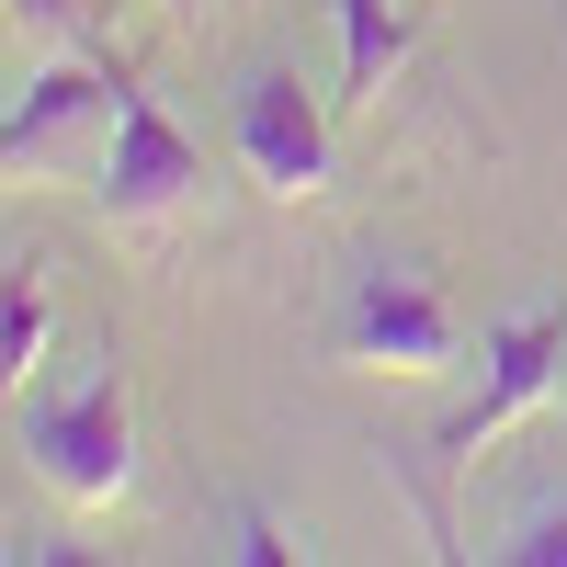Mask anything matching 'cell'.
<instances>
[{
    "label": "cell",
    "instance_id": "277c9868",
    "mask_svg": "<svg viewBox=\"0 0 567 567\" xmlns=\"http://www.w3.org/2000/svg\"><path fill=\"white\" fill-rule=\"evenodd\" d=\"M477 363H488V374H477V398L443 409V432H432V454H443V465H465L477 443H499L511 420H534V409L567 386V318H556V307L499 318L488 341H477Z\"/></svg>",
    "mask_w": 567,
    "mask_h": 567
},
{
    "label": "cell",
    "instance_id": "7c38bea8",
    "mask_svg": "<svg viewBox=\"0 0 567 567\" xmlns=\"http://www.w3.org/2000/svg\"><path fill=\"white\" fill-rule=\"evenodd\" d=\"M159 12H171L182 34H205V12H216V0H159Z\"/></svg>",
    "mask_w": 567,
    "mask_h": 567
},
{
    "label": "cell",
    "instance_id": "3957f363",
    "mask_svg": "<svg viewBox=\"0 0 567 567\" xmlns=\"http://www.w3.org/2000/svg\"><path fill=\"white\" fill-rule=\"evenodd\" d=\"M341 363H363V374H443V363H465V318L443 307L432 272L363 261L352 296H341Z\"/></svg>",
    "mask_w": 567,
    "mask_h": 567
},
{
    "label": "cell",
    "instance_id": "52a82bcc",
    "mask_svg": "<svg viewBox=\"0 0 567 567\" xmlns=\"http://www.w3.org/2000/svg\"><path fill=\"white\" fill-rule=\"evenodd\" d=\"M329 23H341V103H386L398 69L420 58V23L398 0H329Z\"/></svg>",
    "mask_w": 567,
    "mask_h": 567
},
{
    "label": "cell",
    "instance_id": "8992f818",
    "mask_svg": "<svg viewBox=\"0 0 567 567\" xmlns=\"http://www.w3.org/2000/svg\"><path fill=\"white\" fill-rule=\"evenodd\" d=\"M239 159L272 205H318L329 194V114L296 69H250L239 80Z\"/></svg>",
    "mask_w": 567,
    "mask_h": 567
},
{
    "label": "cell",
    "instance_id": "5b68a950",
    "mask_svg": "<svg viewBox=\"0 0 567 567\" xmlns=\"http://www.w3.org/2000/svg\"><path fill=\"white\" fill-rule=\"evenodd\" d=\"M114 103H125V69H91V58H58L12 91L0 114V171L12 182H58L80 159V136H114Z\"/></svg>",
    "mask_w": 567,
    "mask_h": 567
},
{
    "label": "cell",
    "instance_id": "ba28073f",
    "mask_svg": "<svg viewBox=\"0 0 567 567\" xmlns=\"http://www.w3.org/2000/svg\"><path fill=\"white\" fill-rule=\"evenodd\" d=\"M45 341H58V296H45V261H23L12 296H0V374H12V398L45 374Z\"/></svg>",
    "mask_w": 567,
    "mask_h": 567
},
{
    "label": "cell",
    "instance_id": "7a4b0ae2",
    "mask_svg": "<svg viewBox=\"0 0 567 567\" xmlns=\"http://www.w3.org/2000/svg\"><path fill=\"white\" fill-rule=\"evenodd\" d=\"M91 205H103L114 239H159V227H182V216L205 205V148L171 125L159 91H136V80H125L114 136H103V171H91Z\"/></svg>",
    "mask_w": 567,
    "mask_h": 567
},
{
    "label": "cell",
    "instance_id": "30bf717a",
    "mask_svg": "<svg viewBox=\"0 0 567 567\" xmlns=\"http://www.w3.org/2000/svg\"><path fill=\"white\" fill-rule=\"evenodd\" d=\"M12 34H34V45L80 34V0H12Z\"/></svg>",
    "mask_w": 567,
    "mask_h": 567
},
{
    "label": "cell",
    "instance_id": "6da1fadb",
    "mask_svg": "<svg viewBox=\"0 0 567 567\" xmlns=\"http://www.w3.org/2000/svg\"><path fill=\"white\" fill-rule=\"evenodd\" d=\"M23 409V454L34 477L58 488L69 511H103L136 488V398H125V363H91L69 398H12Z\"/></svg>",
    "mask_w": 567,
    "mask_h": 567
},
{
    "label": "cell",
    "instance_id": "8fae6325",
    "mask_svg": "<svg viewBox=\"0 0 567 567\" xmlns=\"http://www.w3.org/2000/svg\"><path fill=\"white\" fill-rule=\"evenodd\" d=\"M239 556H250V567H284V556H296V545H284V534L261 523V511H239Z\"/></svg>",
    "mask_w": 567,
    "mask_h": 567
},
{
    "label": "cell",
    "instance_id": "9c48e42d",
    "mask_svg": "<svg viewBox=\"0 0 567 567\" xmlns=\"http://www.w3.org/2000/svg\"><path fill=\"white\" fill-rule=\"evenodd\" d=\"M499 556H511V567H567V511H534V523L511 534Z\"/></svg>",
    "mask_w": 567,
    "mask_h": 567
}]
</instances>
